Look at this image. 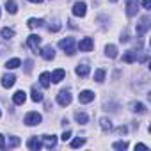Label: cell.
I'll use <instances>...</instances> for the list:
<instances>
[{"label":"cell","mask_w":151,"mask_h":151,"mask_svg":"<svg viewBox=\"0 0 151 151\" xmlns=\"http://www.w3.org/2000/svg\"><path fill=\"white\" fill-rule=\"evenodd\" d=\"M0 116H2V112H0Z\"/></svg>","instance_id":"40"},{"label":"cell","mask_w":151,"mask_h":151,"mask_svg":"<svg viewBox=\"0 0 151 151\" xmlns=\"http://www.w3.org/2000/svg\"><path fill=\"white\" fill-rule=\"evenodd\" d=\"M117 132H119V133H126L128 128H126V126H121V128H117Z\"/></svg>","instance_id":"35"},{"label":"cell","mask_w":151,"mask_h":151,"mask_svg":"<svg viewBox=\"0 0 151 151\" xmlns=\"http://www.w3.org/2000/svg\"><path fill=\"white\" fill-rule=\"evenodd\" d=\"M75 71H77L78 77H87V75H89V66L87 64H78Z\"/></svg>","instance_id":"15"},{"label":"cell","mask_w":151,"mask_h":151,"mask_svg":"<svg viewBox=\"0 0 151 151\" xmlns=\"http://www.w3.org/2000/svg\"><path fill=\"white\" fill-rule=\"evenodd\" d=\"M14 82H16V77H14V75H4V77H2V86L6 87V89H9V87H13L14 86Z\"/></svg>","instance_id":"12"},{"label":"cell","mask_w":151,"mask_h":151,"mask_svg":"<svg viewBox=\"0 0 151 151\" xmlns=\"http://www.w3.org/2000/svg\"><path fill=\"white\" fill-rule=\"evenodd\" d=\"M27 25H29L30 29H36V27H41V25H43V20H36V18H30V20L27 22Z\"/></svg>","instance_id":"27"},{"label":"cell","mask_w":151,"mask_h":151,"mask_svg":"<svg viewBox=\"0 0 151 151\" xmlns=\"http://www.w3.org/2000/svg\"><path fill=\"white\" fill-rule=\"evenodd\" d=\"M132 110L142 114V112H146V105H144V103H133V105H132Z\"/></svg>","instance_id":"28"},{"label":"cell","mask_w":151,"mask_h":151,"mask_svg":"<svg viewBox=\"0 0 151 151\" xmlns=\"http://www.w3.org/2000/svg\"><path fill=\"white\" fill-rule=\"evenodd\" d=\"M78 100H80V103H91L94 100V93L93 91H82L78 94Z\"/></svg>","instance_id":"11"},{"label":"cell","mask_w":151,"mask_h":151,"mask_svg":"<svg viewBox=\"0 0 151 151\" xmlns=\"http://www.w3.org/2000/svg\"><path fill=\"white\" fill-rule=\"evenodd\" d=\"M139 11V2L137 0H126V14L128 16H135Z\"/></svg>","instance_id":"5"},{"label":"cell","mask_w":151,"mask_h":151,"mask_svg":"<svg viewBox=\"0 0 151 151\" xmlns=\"http://www.w3.org/2000/svg\"><path fill=\"white\" fill-rule=\"evenodd\" d=\"M27 147H29V149L37 151V149H41V147H43V140H41V139H37V137H32V139H29V140H27Z\"/></svg>","instance_id":"8"},{"label":"cell","mask_w":151,"mask_h":151,"mask_svg":"<svg viewBox=\"0 0 151 151\" xmlns=\"http://www.w3.org/2000/svg\"><path fill=\"white\" fill-rule=\"evenodd\" d=\"M41 119H43V117H41V114H37V112H29V114L25 116V119H23V121H25V124H27V126H36V124H39V123H41Z\"/></svg>","instance_id":"2"},{"label":"cell","mask_w":151,"mask_h":151,"mask_svg":"<svg viewBox=\"0 0 151 151\" xmlns=\"http://www.w3.org/2000/svg\"><path fill=\"white\" fill-rule=\"evenodd\" d=\"M2 37H4V39H11V37H14V30L9 29V27L2 29Z\"/></svg>","instance_id":"26"},{"label":"cell","mask_w":151,"mask_h":151,"mask_svg":"<svg viewBox=\"0 0 151 151\" xmlns=\"http://www.w3.org/2000/svg\"><path fill=\"white\" fill-rule=\"evenodd\" d=\"M84 139H73L71 140V147H80V146H84Z\"/></svg>","instance_id":"31"},{"label":"cell","mask_w":151,"mask_h":151,"mask_svg":"<svg viewBox=\"0 0 151 151\" xmlns=\"http://www.w3.org/2000/svg\"><path fill=\"white\" fill-rule=\"evenodd\" d=\"M18 144H20V139H18V137H9V140L6 142V147H7V146H9V147H16Z\"/></svg>","instance_id":"30"},{"label":"cell","mask_w":151,"mask_h":151,"mask_svg":"<svg viewBox=\"0 0 151 151\" xmlns=\"http://www.w3.org/2000/svg\"><path fill=\"white\" fill-rule=\"evenodd\" d=\"M41 55H43V59L52 60V59L55 57V52H53V48H52V46H45V48H43V52H41Z\"/></svg>","instance_id":"14"},{"label":"cell","mask_w":151,"mask_h":151,"mask_svg":"<svg viewBox=\"0 0 151 151\" xmlns=\"http://www.w3.org/2000/svg\"><path fill=\"white\" fill-rule=\"evenodd\" d=\"M39 45H41V37H39V36L30 34V36L27 37V46H29V48H32V50L37 52V46H39Z\"/></svg>","instance_id":"6"},{"label":"cell","mask_w":151,"mask_h":151,"mask_svg":"<svg viewBox=\"0 0 151 151\" xmlns=\"http://www.w3.org/2000/svg\"><path fill=\"white\" fill-rule=\"evenodd\" d=\"M123 60L124 62H135L137 60V52H126L123 55Z\"/></svg>","instance_id":"23"},{"label":"cell","mask_w":151,"mask_h":151,"mask_svg":"<svg viewBox=\"0 0 151 151\" xmlns=\"http://www.w3.org/2000/svg\"><path fill=\"white\" fill-rule=\"evenodd\" d=\"M135 147H139V149H147V146H146V144H137Z\"/></svg>","instance_id":"36"},{"label":"cell","mask_w":151,"mask_h":151,"mask_svg":"<svg viewBox=\"0 0 151 151\" xmlns=\"http://www.w3.org/2000/svg\"><path fill=\"white\" fill-rule=\"evenodd\" d=\"M4 147H6V137L0 135V149H4Z\"/></svg>","instance_id":"33"},{"label":"cell","mask_w":151,"mask_h":151,"mask_svg":"<svg viewBox=\"0 0 151 151\" xmlns=\"http://www.w3.org/2000/svg\"><path fill=\"white\" fill-rule=\"evenodd\" d=\"M94 80L96 82H103L105 80V69H96L94 71Z\"/></svg>","instance_id":"24"},{"label":"cell","mask_w":151,"mask_h":151,"mask_svg":"<svg viewBox=\"0 0 151 151\" xmlns=\"http://www.w3.org/2000/svg\"><path fill=\"white\" fill-rule=\"evenodd\" d=\"M20 66H22V60H20V59H11V60L6 62V68H7V69H16V68H20Z\"/></svg>","instance_id":"21"},{"label":"cell","mask_w":151,"mask_h":151,"mask_svg":"<svg viewBox=\"0 0 151 151\" xmlns=\"http://www.w3.org/2000/svg\"><path fill=\"white\" fill-rule=\"evenodd\" d=\"M50 77H52V82H53V84H59V82H62V80H64V77H66V71L59 68V69H55V71L50 75Z\"/></svg>","instance_id":"9"},{"label":"cell","mask_w":151,"mask_h":151,"mask_svg":"<svg viewBox=\"0 0 151 151\" xmlns=\"http://www.w3.org/2000/svg\"><path fill=\"white\" fill-rule=\"evenodd\" d=\"M86 13H87V6H86V2H75V6H73V14H75V16L84 18Z\"/></svg>","instance_id":"3"},{"label":"cell","mask_w":151,"mask_h":151,"mask_svg":"<svg viewBox=\"0 0 151 151\" xmlns=\"http://www.w3.org/2000/svg\"><path fill=\"white\" fill-rule=\"evenodd\" d=\"M29 2H32V4H41L43 0H29Z\"/></svg>","instance_id":"38"},{"label":"cell","mask_w":151,"mask_h":151,"mask_svg":"<svg viewBox=\"0 0 151 151\" xmlns=\"http://www.w3.org/2000/svg\"><path fill=\"white\" fill-rule=\"evenodd\" d=\"M142 6H144V9H151V0H142Z\"/></svg>","instance_id":"32"},{"label":"cell","mask_w":151,"mask_h":151,"mask_svg":"<svg viewBox=\"0 0 151 151\" xmlns=\"http://www.w3.org/2000/svg\"><path fill=\"white\" fill-rule=\"evenodd\" d=\"M39 82L43 87H50V82H52V77H50V73H41V77H39Z\"/></svg>","instance_id":"16"},{"label":"cell","mask_w":151,"mask_h":151,"mask_svg":"<svg viewBox=\"0 0 151 151\" xmlns=\"http://www.w3.org/2000/svg\"><path fill=\"white\" fill-rule=\"evenodd\" d=\"M25 100H27V93H25V91H16V93L13 94V101H14V105H23Z\"/></svg>","instance_id":"10"},{"label":"cell","mask_w":151,"mask_h":151,"mask_svg":"<svg viewBox=\"0 0 151 151\" xmlns=\"http://www.w3.org/2000/svg\"><path fill=\"white\" fill-rule=\"evenodd\" d=\"M105 53H107V57L114 59V57H117V48H116L114 45H107V46H105Z\"/></svg>","instance_id":"19"},{"label":"cell","mask_w":151,"mask_h":151,"mask_svg":"<svg viewBox=\"0 0 151 151\" xmlns=\"http://www.w3.org/2000/svg\"><path fill=\"white\" fill-rule=\"evenodd\" d=\"M110 2H117V0H110Z\"/></svg>","instance_id":"39"},{"label":"cell","mask_w":151,"mask_h":151,"mask_svg":"<svg viewBox=\"0 0 151 151\" xmlns=\"http://www.w3.org/2000/svg\"><path fill=\"white\" fill-rule=\"evenodd\" d=\"M100 126H101L103 132H110V130H112V121L107 119V117H101V119H100Z\"/></svg>","instance_id":"17"},{"label":"cell","mask_w":151,"mask_h":151,"mask_svg":"<svg viewBox=\"0 0 151 151\" xmlns=\"http://www.w3.org/2000/svg\"><path fill=\"white\" fill-rule=\"evenodd\" d=\"M41 139H43V146L45 147H55V144H57V137L55 135H43Z\"/></svg>","instance_id":"13"},{"label":"cell","mask_w":151,"mask_h":151,"mask_svg":"<svg viewBox=\"0 0 151 151\" xmlns=\"http://www.w3.org/2000/svg\"><path fill=\"white\" fill-rule=\"evenodd\" d=\"M30 98H32V101L39 103V101H43V93H41V91H37V87H34V89H32V94H30Z\"/></svg>","instance_id":"22"},{"label":"cell","mask_w":151,"mask_h":151,"mask_svg":"<svg viewBox=\"0 0 151 151\" xmlns=\"http://www.w3.org/2000/svg\"><path fill=\"white\" fill-rule=\"evenodd\" d=\"M6 9H7V13H11V14H16V11H18V6H16V2H14V0H7V2H6Z\"/></svg>","instance_id":"20"},{"label":"cell","mask_w":151,"mask_h":151,"mask_svg":"<svg viewBox=\"0 0 151 151\" xmlns=\"http://www.w3.org/2000/svg\"><path fill=\"white\" fill-rule=\"evenodd\" d=\"M69 137H71V132H69V130H68V132H64V133H62V140H68V139H69Z\"/></svg>","instance_id":"34"},{"label":"cell","mask_w":151,"mask_h":151,"mask_svg":"<svg viewBox=\"0 0 151 151\" xmlns=\"http://www.w3.org/2000/svg\"><path fill=\"white\" fill-rule=\"evenodd\" d=\"M93 46H94V41H93L91 37H84V39L78 43L80 52H91V50H93Z\"/></svg>","instance_id":"7"},{"label":"cell","mask_w":151,"mask_h":151,"mask_svg":"<svg viewBox=\"0 0 151 151\" xmlns=\"http://www.w3.org/2000/svg\"><path fill=\"white\" fill-rule=\"evenodd\" d=\"M4 52H6V46H4V45H0V55H2Z\"/></svg>","instance_id":"37"},{"label":"cell","mask_w":151,"mask_h":151,"mask_svg":"<svg viewBox=\"0 0 151 151\" xmlns=\"http://www.w3.org/2000/svg\"><path fill=\"white\" fill-rule=\"evenodd\" d=\"M112 146H114V149H119V151H124V149L128 147V142H124V140H117V142H114Z\"/></svg>","instance_id":"29"},{"label":"cell","mask_w":151,"mask_h":151,"mask_svg":"<svg viewBox=\"0 0 151 151\" xmlns=\"http://www.w3.org/2000/svg\"><path fill=\"white\" fill-rule=\"evenodd\" d=\"M75 121H77L78 124H86V123L89 121V117H87V114H84V112H75Z\"/></svg>","instance_id":"18"},{"label":"cell","mask_w":151,"mask_h":151,"mask_svg":"<svg viewBox=\"0 0 151 151\" xmlns=\"http://www.w3.org/2000/svg\"><path fill=\"white\" fill-rule=\"evenodd\" d=\"M147 27H149V20H147V18H144V20H142V23L139 25L137 32H139V34H144V32L147 30Z\"/></svg>","instance_id":"25"},{"label":"cell","mask_w":151,"mask_h":151,"mask_svg":"<svg viewBox=\"0 0 151 151\" xmlns=\"http://www.w3.org/2000/svg\"><path fill=\"white\" fill-rule=\"evenodd\" d=\"M57 103L62 105V107H68V105L71 103V93H69V91H60V93L57 94Z\"/></svg>","instance_id":"4"},{"label":"cell","mask_w":151,"mask_h":151,"mask_svg":"<svg viewBox=\"0 0 151 151\" xmlns=\"http://www.w3.org/2000/svg\"><path fill=\"white\" fill-rule=\"evenodd\" d=\"M59 48H62L68 55H73V53H75V39H73V37L60 39V41H59Z\"/></svg>","instance_id":"1"}]
</instances>
